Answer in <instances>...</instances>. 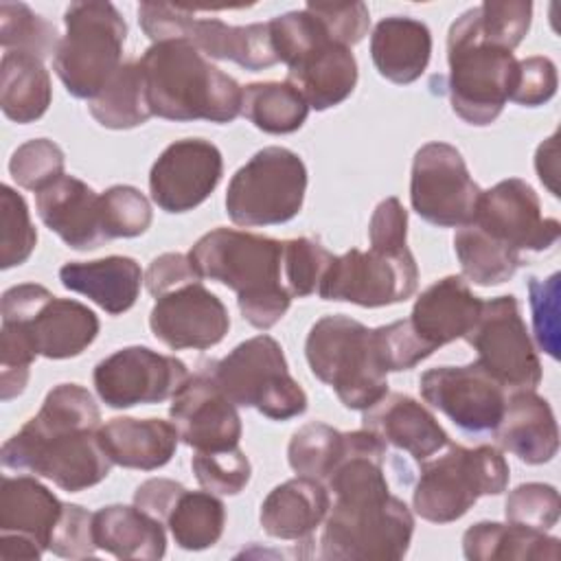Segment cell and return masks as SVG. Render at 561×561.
<instances>
[{
	"label": "cell",
	"mask_w": 561,
	"mask_h": 561,
	"mask_svg": "<svg viewBox=\"0 0 561 561\" xmlns=\"http://www.w3.org/2000/svg\"><path fill=\"white\" fill-rule=\"evenodd\" d=\"M346 447L327 476L333 493L320 535V559L399 561L410 548L414 517L388 489L386 443L370 430L344 432Z\"/></svg>",
	"instance_id": "1"
},
{
	"label": "cell",
	"mask_w": 561,
	"mask_h": 561,
	"mask_svg": "<svg viewBox=\"0 0 561 561\" xmlns=\"http://www.w3.org/2000/svg\"><path fill=\"white\" fill-rule=\"evenodd\" d=\"M101 412L79 383L55 386L39 412L2 445V465L53 480L68 493L103 482L112 469L101 438Z\"/></svg>",
	"instance_id": "2"
},
{
	"label": "cell",
	"mask_w": 561,
	"mask_h": 561,
	"mask_svg": "<svg viewBox=\"0 0 561 561\" xmlns=\"http://www.w3.org/2000/svg\"><path fill=\"white\" fill-rule=\"evenodd\" d=\"M188 259L202 278L237 294L239 311L254 329L267 331L287 313L291 296L283 285V241L215 228L195 241Z\"/></svg>",
	"instance_id": "3"
},
{
	"label": "cell",
	"mask_w": 561,
	"mask_h": 561,
	"mask_svg": "<svg viewBox=\"0 0 561 561\" xmlns=\"http://www.w3.org/2000/svg\"><path fill=\"white\" fill-rule=\"evenodd\" d=\"M138 61L151 116L224 125L241 114L243 88L213 66L191 42H156Z\"/></svg>",
	"instance_id": "4"
},
{
	"label": "cell",
	"mask_w": 561,
	"mask_h": 561,
	"mask_svg": "<svg viewBox=\"0 0 561 561\" xmlns=\"http://www.w3.org/2000/svg\"><path fill=\"white\" fill-rule=\"evenodd\" d=\"M311 373L331 386L348 410H368L388 394V368L375 329L344 313L320 318L307 335Z\"/></svg>",
	"instance_id": "5"
},
{
	"label": "cell",
	"mask_w": 561,
	"mask_h": 561,
	"mask_svg": "<svg viewBox=\"0 0 561 561\" xmlns=\"http://www.w3.org/2000/svg\"><path fill=\"white\" fill-rule=\"evenodd\" d=\"M447 61V94L454 114L476 127L491 125L511 101L517 81L513 50L480 39L473 9H469L449 26Z\"/></svg>",
	"instance_id": "6"
},
{
	"label": "cell",
	"mask_w": 561,
	"mask_h": 561,
	"mask_svg": "<svg viewBox=\"0 0 561 561\" xmlns=\"http://www.w3.org/2000/svg\"><path fill=\"white\" fill-rule=\"evenodd\" d=\"M506 484L508 465L500 449L447 443L443 454L421 462L412 506L432 524H449L460 519L482 495H500Z\"/></svg>",
	"instance_id": "7"
},
{
	"label": "cell",
	"mask_w": 561,
	"mask_h": 561,
	"mask_svg": "<svg viewBox=\"0 0 561 561\" xmlns=\"http://www.w3.org/2000/svg\"><path fill=\"white\" fill-rule=\"evenodd\" d=\"M53 70L75 99L92 101L123 66L127 24L112 2H72Z\"/></svg>",
	"instance_id": "8"
},
{
	"label": "cell",
	"mask_w": 561,
	"mask_h": 561,
	"mask_svg": "<svg viewBox=\"0 0 561 561\" xmlns=\"http://www.w3.org/2000/svg\"><path fill=\"white\" fill-rule=\"evenodd\" d=\"M206 370L234 405L254 408L272 421H289L307 410V394L289 375L280 344L265 333L208 362Z\"/></svg>",
	"instance_id": "9"
},
{
	"label": "cell",
	"mask_w": 561,
	"mask_h": 561,
	"mask_svg": "<svg viewBox=\"0 0 561 561\" xmlns=\"http://www.w3.org/2000/svg\"><path fill=\"white\" fill-rule=\"evenodd\" d=\"M307 167L285 147H263L230 180L226 213L243 228L278 226L294 219L305 202Z\"/></svg>",
	"instance_id": "10"
},
{
	"label": "cell",
	"mask_w": 561,
	"mask_h": 561,
	"mask_svg": "<svg viewBox=\"0 0 561 561\" xmlns=\"http://www.w3.org/2000/svg\"><path fill=\"white\" fill-rule=\"evenodd\" d=\"M2 324L22 333L35 355L48 359L81 355L101 329L92 309L57 298L37 283L13 285L2 294Z\"/></svg>",
	"instance_id": "11"
},
{
	"label": "cell",
	"mask_w": 561,
	"mask_h": 561,
	"mask_svg": "<svg viewBox=\"0 0 561 561\" xmlns=\"http://www.w3.org/2000/svg\"><path fill=\"white\" fill-rule=\"evenodd\" d=\"M419 287V267L412 252L357 248L333 256L318 296L322 300L353 302L359 307H386L408 300Z\"/></svg>",
	"instance_id": "12"
},
{
	"label": "cell",
	"mask_w": 561,
	"mask_h": 561,
	"mask_svg": "<svg viewBox=\"0 0 561 561\" xmlns=\"http://www.w3.org/2000/svg\"><path fill=\"white\" fill-rule=\"evenodd\" d=\"M462 340L476 348V362L506 390H535L539 386L541 362L513 294L484 300L478 322Z\"/></svg>",
	"instance_id": "13"
},
{
	"label": "cell",
	"mask_w": 561,
	"mask_h": 561,
	"mask_svg": "<svg viewBox=\"0 0 561 561\" xmlns=\"http://www.w3.org/2000/svg\"><path fill=\"white\" fill-rule=\"evenodd\" d=\"M480 193L454 145L434 140L414 153L410 202L427 224L438 228L467 226L476 217Z\"/></svg>",
	"instance_id": "14"
},
{
	"label": "cell",
	"mask_w": 561,
	"mask_h": 561,
	"mask_svg": "<svg viewBox=\"0 0 561 561\" xmlns=\"http://www.w3.org/2000/svg\"><path fill=\"white\" fill-rule=\"evenodd\" d=\"M188 379L186 364L147 346H125L94 366L99 399L114 410L162 403Z\"/></svg>",
	"instance_id": "15"
},
{
	"label": "cell",
	"mask_w": 561,
	"mask_h": 561,
	"mask_svg": "<svg viewBox=\"0 0 561 561\" xmlns=\"http://www.w3.org/2000/svg\"><path fill=\"white\" fill-rule=\"evenodd\" d=\"M425 403L469 434L493 432L506 408V388L478 362L430 368L419 379Z\"/></svg>",
	"instance_id": "16"
},
{
	"label": "cell",
	"mask_w": 561,
	"mask_h": 561,
	"mask_svg": "<svg viewBox=\"0 0 561 561\" xmlns=\"http://www.w3.org/2000/svg\"><path fill=\"white\" fill-rule=\"evenodd\" d=\"M484 234L515 252H543L552 248L561 234V226L552 217L541 215V202L535 188L508 178L480 193L473 221Z\"/></svg>",
	"instance_id": "17"
},
{
	"label": "cell",
	"mask_w": 561,
	"mask_h": 561,
	"mask_svg": "<svg viewBox=\"0 0 561 561\" xmlns=\"http://www.w3.org/2000/svg\"><path fill=\"white\" fill-rule=\"evenodd\" d=\"M64 502L31 476H4L0 486V557L37 561L48 550Z\"/></svg>",
	"instance_id": "18"
},
{
	"label": "cell",
	"mask_w": 561,
	"mask_h": 561,
	"mask_svg": "<svg viewBox=\"0 0 561 561\" xmlns=\"http://www.w3.org/2000/svg\"><path fill=\"white\" fill-rule=\"evenodd\" d=\"M221 175V151L210 140L184 138L171 142L153 162L149 193L164 213H186L208 199Z\"/></svg>",
	"instance_id": "19"
},
{
	"label": "cell",
	"mask_w": 561,
	"mask_h": 561,
	"mask_svg": "<svg viewBox=\"0 0 561 561\" xmlns=\"http://www.w3.org/2000/svg\"><path fill=\"white\" fill-rule=\"evenodd\" d=\"M171 423L182 443L195 451H224L239 447L241 416L206 368L188 375L171 397Z\"/></svg>",
	"instance_id": "20"
},
{
	"label": "cell",
	"mask_w": 561,
	"mask_h": 561,
	"mask_svg": "<svg viewBox=\"0 0 561 561\" xmlns=\"http://www.w3.org/2000/svg\"><path fill=\"white\" fill-rule=\"evenodd\" d=\"M149 327L173 351H204L226 337L230 316L226 305L199 280L158 296L149 313Z\"/></svg>",
	"instance_id": "21"
},
{
	"label": "cell",
	"mask_w": 561,
	"mask_h": 561,
	"mask_svg": "<svg viewBox=\"0 0 561 561\" xmlns=\"http://www.w3.org/2000/svg\"><path fill=\"white\" fill-rule=\"evenodd\" d=\"M39 219L72 250H94L107 239L103 202L83 180L61 175L35 195Z\"/></svg>",
	"instance_id": "22"
},
{
	"label": "cell",
	"mask_w": 561,
	"mask_h": 561,
	"mask_svg": "<svg viewBox=\"0 0 561 561\" xmlns=\"http://www.w3.org/2000/svg\"><path fill=\"white\" fill-rule=\"evenodd\" d=\"M482 302L462 280V276H445L432 283L414 302L408 318L412 333L434 353L436 348L465 337L482 311Z\"/></svg>",
	"instance_id": "23"
},
{
	"label": "cell",
	"mask_w": 561,
	"mask_h": 561,
	"mask_svg": "<svg viewBox=\"0 0 561 561\" xmlns=\"http://www.w3.org/2000/svg\"><path fill=\"white\" fill-rule=\"evenodd\" d=\"M362 423L386 445L410 454L419 462L438 454L449 443L436 416L421 401L403 392L383 394L375 405L364 410Z\"/></svg>",
	"instance_id": "24"
},
{
	"label": "cell",
	"mask_w": 561,
	"mask_h": 561,
	"mask_svg": "<svg viewBox=\"0 0 561 561\" xmlns=\"http://www.w3.org/2000/svg\"><path fill=\"white\" fill-rule=\"evenodd\" d=\"M495 440L526 465H543L557 456L559 430L550 403L535 390H517L506 399Z\"/></svg>",
	"instance_id": "25"
},
{
	"label": "cell",
	"mask_w": 561,
	"mask_h": 561,
	"mask_svg": "<svg viewBox=\"0 0 561 561\" xmlns=\"http://www.w3.org/2000/svg\"><path fill=\"white\" fill-rule=\"evenodd\" d=\"M291 83L309 107L322 112L346 101L357 83V61L351 48L324 39L287 66Z\"/></svg>",
	"instance_id": "26"
},
{
	"label": "cell",
	"mask_w": 561,
	"mask_h": 561,
	"mask_svg": "<svg viewBox=\"0 0 561 561\" xmlns=\"http://www.w3.org/2000/svg\"><path fill=\"white\" fill-rule=\"evenodd\" d=\"M329 506L331 497L324 482L296 476L267 493L259 511V522L270 537L302 541L324 522Z\"/></svg>",
	"instance_id": "27"
},
{
	"label": "cell",
	"mask_w": 561,
	"mask_h": 561,
	"mask_svg": "<svg viewBox=\"0 0 561 561\" xmlns=\"http://www.w3.org/2000/svg\"><path fill=\"white\" fill-rule=\"evenodd\" d=\"M59 280L66 289L88 296L110 316H118L134 307L145 278L131 256L114 254L96 261H70L61 265Z\"/></svg>",
	"instance_id": "28"
},
{
	"label": "cell",
	"mask_w": 561,
	"mask_h": 561,
	"mask_svg": "<svg viewBox=\"0 0 561 561\" xmlns=\"http://www.w3.org/2000/svg\"><path fill=\"white\" fill-rule=\"evenodd\" d=\"M99 438L114 465L153 471L173 458L180 434L162 419L116 416L99 427Z\"/></svg>",
	"instance_id": "29"
},
{
	"label": "cell",
	"mask_w": 561,
	"mask_h": 561,
	"mask_svg": "<svg viewBox=\"0 0 561 561\" xmlns=\"http://www.w3.org/2000/svg\"><path fill=\"white\" fill-rule=\"evenodd\" d=\"M432 55L430 28L405 15H392L377 22L370 35V57L381 77L405 85L416 81Z\"/></svg>",
	"instance_id": "30"
},
{
	"label": "cell",
	"mask_w": 561,
	"mask_h": 561,
	"mask_svg": "<svg viewBox=\"0 0 561 561\" xmlns=\"http://www.w3.org/2000/svg\"><path fill=\"white\" fill-rule=\"evenodd\" d=\"M92 533L96 548L118 559L156 561L164 557L167 535L162 522L142 508L110 504L94 513Z\"/></svg>",
	"instance_id": "31"
},
{
	"label": "cell",
	"mask_w": 561,
	"mask_h": 561,
	"mask_svg": "<svg viewBox=\"0 0 561 561\" xmlns=\"http://www.w3.org/2000/svg\"><path fill=\"white\" fill-rule=\"evenodd\" d=\"M186 42H191L206 57L234 61L252 72L278 64L267 22L230 26L219 18L195 15Z\"/></svg>",
	"instance_id": "32"
},
{
	"label": "cell",
	"mask_w": 561,
	"mask_h": 561,
	"mask_svg": "<svg viewBox=\"0 0 561 561\" xmlns=\"http://www.w3.org/2000/svg\"><path fill=\"white\" fill-rule=\"evenodd\" d=\"M559 543L561 541L546 535V530H535L513 522H478L462 535V552L469 561H557L561 557Z\"/></svg>",
	"instance_id": "33"
},
{
	"label": "cell",
	"mask_w": 561,
	"mask_h": 561,
	"mask_svg": "<svg viewBox=\"0 0 561 561\" xmlns=\"http://www.w3.org/2000/svg\"><path fill=\"white\" fill-rule=\"evenodd\" d=\"M53 88L42 59L20 50H4L0 64V107L13 123L42 118L50 105Z\"/></svg>",
	"instance_id": "34"
},
{
	"label": "cell",
	"mask_w": 561,
	"mask_h": 561,
	"mask_svg": "<svg viewBox=\"0 0 561 561\" xmlns=\"http://www.w3.org/2000/svg\"><path fill=\"white\" fill-rule=\"evenodd\" d=\"M162 524L169 526L175 543L184 550L213 548L226 526V506L210 491L182 489L169 506Z\"/></svg>",
	"instance_id": "35"
},
{
	"label": "cell",
	"mask_w": 561,
	"mask_h": 561,
	"mask_svg": "<svg viewBox=\"0 0 561 561\" xmlns=\"http://www.w3.org/2000/svg\"><path fill=\"white\" fill-rule=\"evenodd\" d=\"M92 118L107 129H131L151 116L140 61H125L107 85L88 101Z\"/></svg>",
	"instance_id": "36"
},
{
	"label": "cell",
	"mask_w": 561,
	"mask_h": 561,
	"mask_svg": "<svg viewBox=\"0 0 561 561\" xmlns=\"http://www.w3.org/2000/svg\"><path fill=\"white\" fill-rule=\"evenodd\" d=\"M241 114L265 134H291L302 127L309 105L287 81H261L243 88Z\"/></svg>",
	"instance_id": "37"
},
{
	"label": "cell",
	"mask_w": 561,
	"mask_h": 561,
	"mask_svg": "<svg viewBox=\"0 0 561 561\" xmlns=\"http://www.w3.org/2000/svg\"><path fill=\"white\" fill-rule=\"evenodd\" d=\"M454 250L462 276L482 287L506 283L522 265L519 252L497 243L476 224H467L456 230Z\"/></svg>",
	"instance_id": "38"
},
{
	"label": "cell",
	"mask_w": 561,
	"mask_h": 561,
	"mask_svg": "<svg viewBox=\"0 0 561 561\" xmlns=\"http://www.w3.org/2000/svg\"><path fill=\"white\" fill-rule=\"evenodd\" d=\"M344 447V432H337L327 423L313 421L294 432L287 447V460L298 476L324 482L333 467L340 462Z\"/></svg>",
	"instance_id": "39"
},
{
	"label": "cell",
	"mask_w": 561,
	"mask_h": 561,
	"mask_svg": "<svg viewBox=\"0 0 561 561\" xmlns=\"http://www.w3.org/2000/svg\"><path fill=\"white\" fill-rule=\"evenodd\" d=\"M59 42L55 24L24 2L0 4V44L4 50H20L46 59L55 55Z\"/></svg>",
	"instance_id": "40"
},
{
	"label": "cell",
	"mask_w": 561,
	"mask_h": 561,
	"mask_svg": "<svg viewBox=\"0 0 561 561\" xmlns=\"http://www.w3.org/2000/svg\"><path fill=\"white\" fill-rule=\"evenodd\" d=\"M37 243L24 197L9 184L0 186V267L9 270L26 263Z\"/></svg>",
	"instance_id": "41"
},
{
	"label": "cell",
	"mask_w": 561,
	"mask_h": 561,
	"mask_svg": "<svg viewBox=\"0 0 561 561\" xmlns=\"http://www.w3.org/2000/svg\"><path fill=\"white\" fill-rule=\"evenodd\" d=\"M333 254L316 239L298 237L283 241V285L291 298L318 291Z\"/></svg>",
	"instance_id": "42"
},
{
	"label": "cell",
	"mask_w": 561,
	"mask_h": 561,
	"mask_svg": "<svg viewBox=\"0 0 561 561\" xmlns=\"http://www.w3.org/2000/svg\"><path fill=\"white\" fill-rule=\"evenodd\" d=\"M530 20L533 4L526 0H486L480 7H473V22L480 39L506 50H513L522 44L530 28Z\"/></svg>",
	"instance_id": "43"
},
{
	"label": "cell",
	"mask_w": 561,
	"mask_h": 561,
	"mask_svg": "<svg viewBox=\"0 0 561 561\" xmlns=\"http://www.w3.org/2000/svg\"><path fill=\"white\" fill-rule=\"evenodd\" d=\"M103 226L107 239H131L147 232L153 213L149 199L134 186L116 184L101 193Z\"/></svg>",
	"instance_id": "44"
},
{
	"label": "cell",
	"mask_w": 561,
	"mask_h": 561,
	"mask_svg": "<svg viewBox=\"0 0 561 561\" xmlns=\"http://www.w3.org/2000/svg\"><path fill=\"white\" fill-rule=\"evenodd\" d=\"M9 173L18 186L39 193L64 175V151L48 138L26 140L13 151Z\"/></svg>",
	"instance_id": "45"
},
{
	"label": "cell",
	"mask_w": 561,
	"mask_h": 561,
	"mask_svg": "<svg viewBox=\"0 0 561 561\" xmlns=\"http://www.w3.org/2000/svg\"><path fill=\"white\" fill-rule=\"evenodd\" d=\"M193 473L197 482L217 495H237L250 482V460L239 449H224V451H197L191 460Z\"/></svg>",
	"instance_id": "46"
},
{
	"label": "cell",
	"mask_w": 561,
	"mask_h": 561,
	"mask_svg": "<svg viewBox=\"0 0 561 561\" xmlns=\"http://www.w3.org/2000/svg\"><path fill=\"white\" fill-rule=\"evenodd\" d=\"M559 491L543 482L519 484L508 493L504 502V515L508 522L535 530L552 528L559 522Z\"/></svg>",
	"instance_id": "47"
},
{
	"label": "cell",
	"mask_w": 561,
	"mask_h": 561,
	"mask_svg": "<svg viewBox=\"0 0 561 561\" xmlns=\"http://www.w3.org/2000/svg\"><path fill=\"white\" fill-rule=\"evenodd\" d=\"M559 272L539 280L528 278L535 340L552 359H559Z\"/></svg>",
	"instance_id": "48"
},
{
	"label": "cell",
	"mask_w": 561,
	"mask_h": 561,
	"mask_svg": "<svg viewBox=\"0 0 561 561\" xmlns=\"http://www.w3.org/2000/svg\"><path fill=\"white\" fill-rule=\"evenodd\" d=\"M305 9L320 20L333 42L346 48L362 42L370 26V13L364 2H307Z\"/></svg>",
	"instance_id": "49"
},
{
	"label": "cell",
	"mask_w": 561,
	"mask_h": 561,
	"mask_svg": "<svg viewBox=\"0 0 561 561\" xmlns=\"http://www.w3.org/2000/svg\"><path fill=\"white\" fill-rule=\"evenodd\" d=\"M35 351L24 340L22 333H18L13 327L2 324L0 331V397L2 401H9L18 394H22L31 364L35 359Z\"/></svg>",
	"instance_id": "50"
},
{
	"label": "cell",
	"mask_w": 561,
	"mask_h": 561,
	"mask_svg": "<svg viewBox=\"0 0 561 561\" xmlns=\"http://www.w3.org/2000/svg\"><path fill=\"white\" fill-rule=\"evenodd\" d=\"M94 513L79 504H64V513L53 533L48 550L64 559H85L96 550L92 533Z\"/></svg>",
	"instance_id": "51"
},
{
	"label": "cell",
	"mask_w": 561,
	"mask_h": 561,
	"mask_svg": "<svg viewBox=\"0 0 561 561\" xmlns=\"http://www.w3.org/2000/svg\"><path fill=\"white\" fill-rule=\"evenodd\" d=\"M557 92V66L548 57H526L517 61V81L511 101L537 107L548 103Z\"/></svg>",
	"instance_id": "52"
},
{
	"label": "cell",
	"mask_w": 561,
	"mask_h": 561,
	"mask_svg": "<svg viewBox=\"0 0 561 561\" xmlns=\"http://www.w3.org/2000/svg\"><path fill=\"white\" fill-rule=\"evenodd\" d=\"M195 20V9L169 2H142L138 4V22L145 35L156 42L186 39L191 24Z\"/></svg>",
	"instance_id": "53"
},
{
	"label": "cell",
	"mask_w": 561,
	"mask_h": 561,
	"mask_svg": "<svg viewBox=\"0 0 561 561\" xmlns=\"http://www.w3.org/2000/svg\"><path fill=\"white\" fill-rule=\"evenodd\" d=\"M408 237V210L397 197H386L373 210L368 224L370 248L379 250H405Z\"/></svg>",
	"instance_id": "54"
},
{
	"label": "cell",
	"mask_w": 561,
	"mask_h": 561,
	"mask_svg": "<svg viewBox=\"0 0 561 561\" xmlns=\"http://www.w3.org/2000/svg\"><path fill=\"white\" fill-rule=\"evenodd\" d=\"M199 280L202 276L193 267L188 254H180V252H164L156 256L145 272V285L153 298Z\"/></svg>",
	"instance_id": "55"
},
{
	"label": "cell",
	"mask_w": 561,
	"mask_h": 561,
	"mask_svg": "<svg viewBox=\"0 0 561 561\" xmlns=\"http://www.w3.org/2000/svg\"><path fill=\"white\" fill-rule=\"evenodd\" d=\"M184 486L175 480H167V478H151L147 482H142L136 493H134V504L138 508H142L145 513L153 515L156 519H164L169 506L173 504V500L178 497V493Z\"/></svg>",
	"instance_id": "56"
},
{
	"label": "cell",
	"mask_w": 561,
	"mask_h": 561,
	"mask_svg": "<svg viewBox=\"0 0 561 561\" xmlns=\"http://www.w3.org/2000/svg\"><path fill=\"white\" fill-rule=\"evenodd\" d=\"M535 169L539 180L550 188L554 197H559V186H557V134H552L546 142L539 145L537 156H535Z\"/></svg>",
	"instance_id": "57"
}]
</instances>
